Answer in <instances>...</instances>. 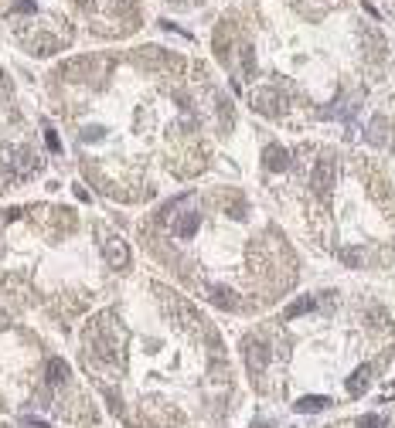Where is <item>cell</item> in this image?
I'll list each match as a JSON object with an SVG mask.
<instances>
[{
	"instance_id": "obj_6",
	"label": "cell",
	"mask_w": 395,
	"mask_h": 428,
	"mask_svg": "<svg viewBox=\"0 0 395 428\" xmlns=\"http://www.w3.org/2000/svg\"><path fill=\"white\" fill-rule=\"evenodd\" d=\"M127 242L65 204L0 211V289L14 303L68 323L130 269Z\"/></svg>"
},
{
	"instance_id": "obj_4",
	"label": "cell",
	"mask_w": 395,
	"mask_h": 428,
	"mask_svg": "<svg viewBox=\"0 0 395 428\" xmlns=\"http://www.w3.org/2000/svg\"><path fill=\"white\" fill-rule=\"evenodd\" d=\"M140 238L198 299L225 313H263L300 275L290 242L242 187L170 197L140 224Z\"/></svg>"
},
{
	"instance_id": "obj_3",
	"label": "cell",
	"mask_w": 395,
	"mask_h": 428,
	"mask_svg": "<svg viewBox=\"0 0 395 428\" xmlns=\"http://www.w3.org/2000/svg\"><path fill=\"white\" fill-rule=\"evenodd\" d=\"M239 361L252 395L280 411L351 408L385 381L395 361L392 313L371 296L307 293L242 336Z\"/></svg>"
},
{
	"instance_id": "obj_9",
	"label": "cell",
	"mask_w": 395,
	"mask_h": 428,
	"mask_svg": "<svg viewBox=\"0 0 395 428\" xmlns=\"http://www.w3.org/2000/svg\"><path fill=\"white\" fill-rule=\"evenodd\" d=\"M364 140H368L371 147H378V150L389 153V156H392V167H395V99H392V109L378 113L375 120L368 122Z\"/></svg>"
},
{
	"instance_id": "obj_7",
	"label": "cell",
	"mask_w": 395,
	"mask_h": 428,
	"mask_svg": "<svg viewBox=\"0 0 395 428\" xmlns=\"http://www.w3.org/2000/svg\"><path fill=\"white\" fill-rule=\"evenodd\" d=\"M0 418L99 428L102 411L41 336L0 309Z\"/></svg>"
},
{
	"instance_id": "obj_2",
	"label": "cell",
	"mask_w": 395,
	"mask_h": 428,
	"mask_svg": "<svg viewBox=\"0 0 395 428\" xmlns=\"http://www.w3.org/2000/svg\"><path fill=\"white\" fill-rule=\"evenodd\" d=\"M181 61L154 55L147 82H109L89 92L65 82V106L86 177L113 201L140 204L164 190L167 181L198 177L215 133L232 122L229 102L181 82Z\"/></svg>"
},
{
	"instance_id": "obj_11",
	"label": "cell",
	"mask_w": 395,
	"mask_h": 428,
	"mask_svg": "<svg viewBox=\"0 0 395 428\" xmlns=\"http://www.w3.org/2000/svg\"><path fill=\"white\" fill-rule=\"evenodd\" d=\"M0 428H28V425H21V422H7V418H3V422H0Z\"/></svg>"
},
{
	"instance_id": "obj_8",
	"label": "cell",
	"mask_w": 395,
	"mask_h": 428,
	"mask_svg": "<svg viewBox=\"0 0 395 428\" xmlns=\"http://www.w3.org/2000/svg\"><path fill=\"white\" fill-rule=\"evenodd\" d=\"M317 428H395V395L378 397L375 404H368L362 411H351V415H341V418H330Z\"/></svg>"
},
{
	"instance_id": "obj_1",
	"label": "cell",
	"mask_w": 395,
	"mask_h": 428,
	"mask_svg": "<svg viewBox=\"0 0 395 428\" xmlns=\"http://www.w3.org/2000/svg\"><path fill=\"white\" fill-rule=\"evenodd\" d=\"M79 370L120 428H229L239 415L225 336L150 279L86 320Z\"/></svg>"
},
{
	"instance_id": "obj_10",
	"label": "cell",
	"mask_w": 395,
	"mask_h": 428,
	"mask_svg": "<svg viewBox=\"0 0 395 428\" xmlns=\"http://www.w3.org/2000/svg\"><path fill=\"white\" fill-rule=\"evenodd\" d=\"M14 7H17V10H34V3H31V0H17Z\"/></svg>"
},
{
	"instance_id": "obj_5",
	"label": "cell",
	"mask_w": 395,
	"mask_h": 428,
	"mask_svg": "<svg viewBox=\"0 0 395 428\" xmlns=\"http://www.w3.org/2000/svg\"><path fill=\"white\" fill-rule=\"evenodd\" d=\"M263 170L283 181V201L307 238L344 269L395 265V183L375 160L330 147L287 150L269 143Z\"/></svg>"
}]
</instances>
